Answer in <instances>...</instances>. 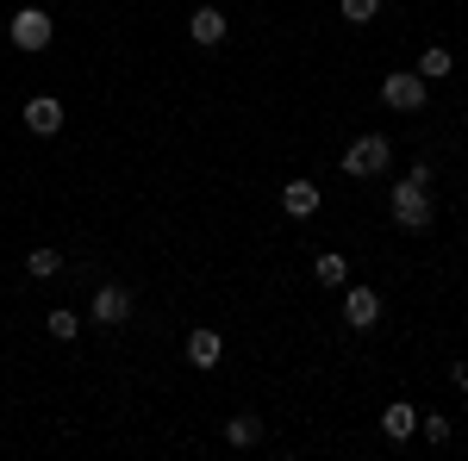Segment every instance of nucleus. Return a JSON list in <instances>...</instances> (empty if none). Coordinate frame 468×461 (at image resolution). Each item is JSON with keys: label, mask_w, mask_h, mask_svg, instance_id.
Listing matches in <instances>:
<instances>
[{"label": "nucleus", "mask_w": 468, "mask_h": 461, "mask_svg": "<svg viewBox=\"0 0 468 461\" xmlns=\"http://www.w3.org/2000/svg\"><path fill=\"white\" fill-rule=\"evenodd\" d=\"M388 206H394V225L399 231H425V225H431V187H425V181H394V194H388Z\"/></svg>", "instance_id": "nucleus-1"}, {"label": "nucleus", "mask_w": 468, "mask_h": 461, "mask_svg": "<svg viewBox=\"0 0 468 461\" xmlns=\"http://www.w3.org/2000/svg\"><path fill=\"white\" fill-rule=\"evenodd\" d=\"M381 169H394V143L381 138V131H368V138H356L350 150H344V175H356V181H375Z\"/></svg>", "instance_id": "nucleus-2"}, {"label": "nucleus", "mask_w": 468, "mask_h": 461, "mask_svg": "<svg viewBox=\"0 0 468 461\" xmlns=\"http://www.w3.org/2000/svg\"><path fill=\"white\" fill-rule=\"evenodd\" d=\"M6 37H13V50H50V37H57V19L44 13V6H19L13 13V26H6Z\"/></svg>", "instance_id": "nucleus-3"}, {"label": "nucleus", "mask_w": 468, "mask_h": 461, "mask_svg": "<svg viewBox=\"0 0 468 461\" xmlns=\"http://www.w3.org/2000/svg\"><path fill=\"white\" fill-rule=\"evenodd\" d=\"M425 88H431V81H425L419 69H394L388 81H381V100H388L394 112H419L425 107Z\"/></svg>", "instance_id": "nucleus-4"}, {"label": "nucleus", "mask_w": 468, "mask_h": 461, "mask_svg": "<svg viewBox=\"0 0 468 461\" xmlns=\"http://www.w3.org/2000/svg\"><path fill=\"white\" fill-rule=\"evenodd\" d=\"M88 319L94 324H125L132 319V287H94V306H88Z\"/></svg>", "instance_id": "nucleus-5"}, {"label": "nucleus", "mask_w": 468, "mask_h": 461, "mask_svg": "<svg viewBox=\"0 0 468 461\" xmlns=\"http://www.w3.org/2000/svg\"><path fill=\"white\" fill-rule=\"evenodd\" d=\"M344 324H350V330H375V324H381V293H375V287H350V293H344Z\"/></svg>", "instance_id": "nucleus-6"}, {"label": "nucleus", "mask_w": 468, "mask_h": 461, "mask_svg": "<svg viewBox=\"0 0 468 461\" xmlns=\"http://www.w3.org/2000/svg\"><path fill=\"white\" fill-rule=\"evenodd\" d=\"M26 131H32V138H57V131H63V100H57V94L26 100Z\"/></svg>", "instance_id": "nucleus-7"}, {"label": "nucleus", "mask_w": 468, "mask_h": 461, "mask_svg": "<svg viewBox=\"0 0 468 461\" xmlns=\"http://www.w3.org/2000/svg\"><path fill=\"white\" fill-rule=\"evenodd\" d=\"M282 213L288 218H313L319 213V187H313V181H288V187H282Z\"/></svg>", "instance_id": "nucleus-8"}, {"label": "nucleus", "mask_w": 468, "mask_h": 461, "mask_svg": "<svg viewBox=\"0 0 468 461\" xmlns=\"http://www.w3.org/2000/svg\"><path fill=\"white\" fill-rule=\"evenodd\" d=\"M187 37H194L200 50H213L218 37H225V13H218V6H200V13L187 19Z\"/></svg>", "instance_id": "nucleus-9"}, {"label": "nucleus", "mask_w": 468, "mask_h": 461, "mask_svg": "<svg viewBox=\"0 0 468 461\" xmlns=\"http://www.w3.org/2000/svg\"><path fill=\"white\" fill-rule=\"evenodd\" d=\"M218 355H225V337L200 324V330L187 337V361H194V368H218Z\"/></svg>", "instance_id": "nucleus-10"}, {"label": "nucleus", "mask_w": 468, "mask_h": 461, "mask_svg": "<svg viewBox=\"0 0 468 461\" xmlns=\"http://www.w3.org/2000/svg\"><path fill=\"white\" fill-rule=\"evenodd\" d=\"M419 430V405H406V399H394L388 412H381V436H394V443H406Z\"/></svg>", "instance_id": "nucleus-11"}, {"label": "nucleus", "mask_w": 468, "mask_h": 461, "mask_svg": "<svg viewBox=\"0 0 468 461\" xmlns=\"http://www.w3.org/2000/svg\"><path fill=\"white\" fill-rule=\"evenodd\" d=\"M313 275H319V287H350V262L337 249H324L319 262H313Z\"/></svg>", "instance_id": "nucleus-12"}, {"label": "nucleus", "mask_w": 468, "mask_h": 461, "mask_svg": "<svg viewBox=\"0 0 468 461\" xmlns=\"http://www.w3.org/2000/svg\"><path fill=\"white\" fill-rule=\"evenodd\" d=\"M225 443H231V449H250V443H262V418H250V412H238V418L225 424Z\"/></svg>", "instance_id": "nucleus-13"}, {"label": "nucleus", "mask_w": 468, "mask_h": 461, "mask_svg": "<svg viewBox=\"0 0 468 461\" xmlns=\"http://www.w3.org/2000/svg\"><path fill=\"white\" fill-rule=\"evenodd\" d=\"M450 69H456V57H450L443 44H431V50L419 57V75H425V81H450Z\"/></svg>", "instance_id": "nucleus-14"}, {"label": "nucleus", "mask_w": 468, "mask_h": 461, "mask_svg": "<svg viewBox=\"0 0 468 461\" xmlns=\"http://www.w3.org/2000/svg\"><path fill=\"white\" fill-rule=\"evenodd\" d=\"M26 275H37V281L63 275V256H57V249H32V256H26Z\"/></svg>", "instance_id": "nucleus-15"}, {"label": "nucleus", "mask_w": 468, "mask_h": 461, "mask_svg": "<svg viewBox=\"0 0 468 461\" xmlns=\"http://www.w3.org/2000/svg\"><path fill=\"white\" fill-rule=\"evenodd\" d=\"M419 430H425V443H437V449L450 443V418L443 412H419Z\"/></svg>", "instance_id": "nucleus-16"}, {"label": "nucleus", "mask_w": 468, "mask_h": 461, "mask_svg": "<svg viewBox=\"0 0 468 461\" xmlns=\"http://www.w3.org/2000/svg\"><path fill=\"white\" fill-rule=\"evenodd\" d=\"M375 13H381V0H344V19H350V26H368Z\"/></svg>", "instance_id": "nucleus-17"}, {"label": "nucleus", "mask_w": 468, "mask_h": 461, "mask_svg": "<svg viewBox=\"0 0 468 461\" xmlns=\"http://www.w3.org/2000/svg\"><path fill=\"white\" fill-rule=\"evenodd\" d=\"M75 330H81V319H75V312H50V337H57V343H69Z\"/></svg>", "instance_id": "nucleus-18"}, {"label": "nucleus", "mask_w": 468, "mask_h": 461, "mask_svg": "<svg viewBox=\"0 0 468 461\" xmlns=\"http://www.w3.org/2000/svg\"><path fill=\"white\" fill-rule=\"evenodd\" d=\"M450 381H456V387L468 393V361H456V368H450Z\"/></svg>", "instance_id": "nucleus-19"}]
</instances>
